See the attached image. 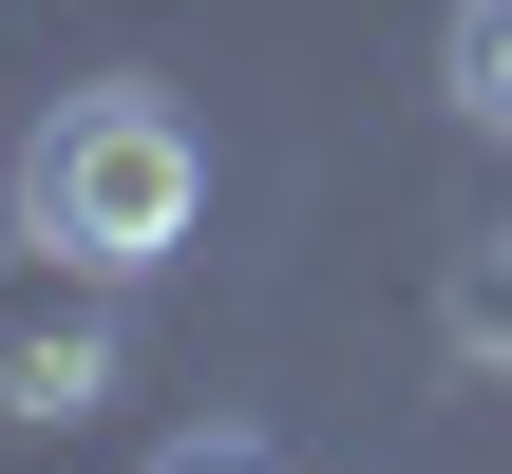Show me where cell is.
Masks as SVG:
<instances>
[{
	"label": "cell",
	"mask_w": 512,
	"mask_h": 474,
	"mask_svg": "<svg viewBox=\"0 0 512 474\" xmlns=\"http://www.w3.org/2000/svg\"><path fill=\"white\" fill-rule=\"evenodd\" d=\"M437 95H456L475 133H512V0H456V19H437Z\"/></svg>",
	"instance_id": "3"
},
{
	"label": "cell",
	"mask_w": 512,
	"mask_h": 474,
	"mask_svg": "<svg viewBox=\"0 0 512 474\" xmlns=\"http://www.w3.org/2000/svg\"><path fill=\"white\" fill-rule=\"evenodd\" d=\"M209 228V133L152 95V76H95L19 133V247L76 266V285H152L171 247Z\"/></svg>",
	"instance_id": "1"
},
{
	"label": "cell",
	"mask_w": 512,
	"mask_h": 474,
	"mask_svg": "<svg viewBox=\"0 0 512 474\" xmlns=\"http://www.w3.org/2000/svg\"><path fill=\"white\" fill-rule=\"evenodd\" d=\"M456 342H475V361H512V247L475 266V285H456Z\"/></svg>",
	"instance_id": "4"
},
{
	"label": "cell",
	"mask_w": 512,
	"mask_h": 474,
	"mask_svg": "<svg viewBox=\"0 0 512 474\" xmlns=\"http://www.w3.org/2000/svg\"><path fill=\"white\" fill-rule=\"evenodd\" d=\"M114 380H133V361H114L95 304H19V323H0V437H76Z\"/></svg>",
	"instance_id": "2"
},
{
	"label": "cell",
	"mask_w": 512,
	"mask_h": 474,
	"mask_svg": "<svg viewBox=\"0 0 512 474\" xmlns=\"http://www.w3.org/2000/svg\"><path fill=\"white\" fill-rule=\"evenodd\" d=\"M152 474H285V456H266V437H228V418H209V437H171V456H152Z\"/></svg>",
	"instance_id": "5"
}]
</instances>
